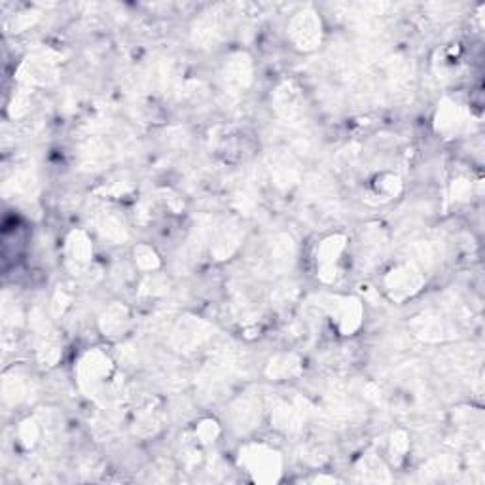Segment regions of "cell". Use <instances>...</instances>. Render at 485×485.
<instances>
[{
    "label": "cell",
    "instance_id": "obj_1",
    "mask_svg": "<svg viewBox=\"0 0 485 485\" xmlns=\"http://www.w3.org/2000/svg\"><path fill=\"white\" fill-rule=\"evenodd\" d=\"M241 463L245 464L250 476L260 484H275L281 478V468H283L281 455L262 443L246 446L241 451Z\"/></svg>",
    "mask_w": 485,
    "mask_h": 485
},
{
    "label": "cell",
    "instance_id": "obj_2",
    "mask_svg": "<svg viewBox=\"0 0 485 485\" xmlns=\"http://www.w3.org/2000/svg\"><path fill=\"white\" fill-rule=\"evenodd\" d=\"M423 284V277L413 266H400L392 269L391 275L387 277V290L394 300H405L415 294Z\"/></svg>",
    "mask_w": 485,
    "mask_h": 485
},
{
    "label": "cell",
    "instance_id": "obj_3",
    "mask_svg": "<svg viewBox=\"0 0 485 485\" xmlns=\"http://www.w3.org/2000/svg\"><path fill=\"white\" fill-rule=\"evenodd\" d=\"M110 369H112V366H110L109 358L102 355L101 351H91L82 358L80 366H78L80 383L84 387L95 389V387L102 385V381L110 376Z\"/></svg>",
    "mask_w": 485,
    "mask_h": 485
},
{
    "label": "cell",
    "instance_id": "obj_4",
    "mask_svg": "<svg viewBox=\"0 0 485 485\" xmlns=\"http://www.w3.org/2000/svg\"><path fill=\"white\" fill-rule=\"evenodd\" d=\"M290 37L298 48L313 50L320 42V21L315 14H298L290 23Z\"/></svg>",
    "mask_w": 485,
    "mask_h": 485
},
{
    "label": "cell",
    "instance_id": "obj_5",
    "mask_svg": "<svg viewBox=\"0 0 485 485\" xmlns=\"http://www.w3.org/2000/svg\"><path fill=\"white\" fill-rule=\"evenodd\" d=\"M464 123H466L464 110L455 102L446 101L442 109L438 110L436 125H438V131H442L443 135H457L464 127Z\"/></svg>",
    "mask_w": 485,
    "mask_h": 485
},
{
    "label": "cell",
    "instance_id": "obj_6",
    "mask_svg": "<svg viewBox=\"0 0 485 485\" xmlns=\"http://www.w3.org/2000/svg\"><path fill=\"white\" fill-rule=\"evenodd\" d=\"M333 307H336V319H338L341 332H355L356 328L360 326V317H363L360 304L356 300H343L341 304H336Z\"/></svg>",
    "mask_w": 485,
    "mask_h": 485
},
{
    "label": "cell",
    "instance_id": "obj_7",
    "mask_svg": "<svg viewBox=\"0 0 485 485\" xmlns=\"http://www.w3.org/2000/svg\"><path fill=\"white\" fill-rule=\"evenodd\" d=\"M343 248H345V237H341V235H333L330 239L322 241L319 254H317V260H319L320 268H322V273L324 271H336V262L343 253Z\"/></svg>",
    "mask_w": 485,
    "mask_h": 485
},
{
    "label": "cell",
    "instance_id": "obj_8",
    "mask_svg": "<svg viewBox=\"0 0 485 485\" xmlns=\"http://www.w3.org/2000/svg\"><path fill=\"white\" fill-rule=\"evenodd\" d=\"M91 243L87 239L86 233L74 232L71 233L68 237V254H71V260H74L76 264H86L89 258H91Z\"/></svg>",
    "mask_w": 485,
    "mask_h": 485
},
{
    "label": "cell",
    "instance_id": "obj_9",
    "mask_svg": "<svg viewBox=\"0 0 485 485\" xmlns=\"http://www.w3.org/2000/svg\"><path fill=\"white\" fill-rule=\"evenodd\" d=\"M248 78H250V66H248V61H243V55L230 61V65L226 68V82L228 84L245 87Z\"/></svg>",
    "mask_w": 485,
    "mask_h": 485
},
{
    "label": "cell",
    "instance_id": "obj_10",
    "mask_svg": "<svg viewBox=\"0 0 485 485\" xmlns=\"http://www.w3.org/2000/svg\"><path fill=\"white\" fill-rule=\"evenodd\" d=\"M363 468H360V476H363L364 482H389V476H387V470L381 464V461H377L376 457H368V459H363Z\"/></svg>",
    "mask_w": 485,
    "mask_h": 485
},
{
    "label": "cell",
    "instance_id": "obj_11",
    "mask_svg": "<svg viewBox=\"0 0 485 485\" xmlns=\"http://www.w3.org/2000/svg\"><path fill=\"white\" fill-rule=\"evenodd\" d=\"M298 372V360L292 355L277 356L269 364V376L271 377H289Z\"/></svg>",
    "mask_w": 485,
    "mask_h": 485
},
{
    "label": "cell",
    "instance_id": "obj_12",
    "mask_svg": "<svg viewBox=\"0 0 485 485\" xmlns=\"http://www.w3.org/2000/svg\"><path fill=\"white\" fill-rule=\"evenodd\" d=\"M125 320H127V313H125V309L120 307V305H114V307H110L109 311L104 313L102 328H104V332L116 333L120 332V330H123Z\"/></svg>",
    "mask_w": 485,
    "mask_h": 485
},
{
    "label": "cell",
    "instance_id": "obj_13",
    "mask_svg": "<svg viewBox=\"0 0 485 485\" xmlns=\"http://www.w3.org/2000/svg\"><path fill=\"white\" fill-rule=\"evenodd\" d=\"M135 260H137L138 268L145 269V271H152L160 266L158 254L154 253L148 245H140L135 248Z\"/></svg>",
    "mask_w": 485,
    "mask_h": 485
},
{
    "label": "cell",
    "instance_id": "obj_14",
    "mask_svg": "<svg viewBox=\"0 0 485 485\" xmlns=\"http://www.w3.org/2000/svg\"><path fill=\"white\" fill-rule=\"evenodd\" d=\"M400 188H402V182L394 174H381V184L377 182V194H381L387 199L399 196Z\"/></svg>",
    "mask_w": 485,
    "mask_h": 485
},
{
    "label": "cell",
    "instance_id": "obj_15",
    "mask_svg": "<svg viewBox=\"0 0 485 485\" xmlns=\"http://www.w3.org/2000/svg\"><path fill=\"white\" fill-rule=\"evenodd\" d=\"M197 438L201 443L214 442V438L218 436V425L214 421H203L201 425L197 427Z\"/></svg>",
    "mask_w": 485,
    "mask_h": 485
},
{
    "label": "cell",
    "instance_id": "obj_16",
    "mask_svg": "<svg viewBox=\"0 0 485 485\" xmlns=\"http://www.w3.org/2000/svg\"><path fill=\"white\" fill-rule=\"evenodd\" d=\"M38 438V427L35 421H25L19 428V440L25 446H33Z\"/></svg>",
    "mask_w": 485,
    "mask_h": 485
}]
</instances>
